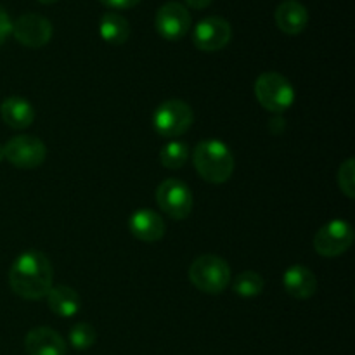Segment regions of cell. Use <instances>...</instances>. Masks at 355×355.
I'll use <instances>...</instances> for the list:
<instances>
[{"label":"cell","mask_w":355,"mask_h":355,"mask_svg":"<svg viewBox=\"0 0 355 355\" xmlns=\"http://www.w3.org/2000/svg\"><path fill=\"white\" fill-rule=\"evenodd\" d=\"M232 28L220 16H208L196 24L193 31L194 47L203 52H217L231 42Z\"/></svg>","instance_id":"10"},{"label":"cell","mask_w":355,"mask_h":355,"mask_svg":"<svg viewBox=\"0 0 355 355\" xmlns=\"http://www.w3.org/2000/svg\"><path fill=\"white\" fill-rule=\"evenodd\" d=\"M189 279L203 293L218 295L231 283V267L217 255H201L191 263Z\"/></svg>","instance_id":"3"},{"label":"cell","mask_w":355,"mask_h":355,"mask_svg":"<svg viewBox=\"0 0 355 355\" xmlns=\"http://www.w3.org/2000/svg\"><path fill=\"white\" fill-rule=\"evenodd\" d=\"M99 33L104 42L111 45H121L130 37V24L121 14L106 12L101 17Z\"/></svg>","instance_id":"18"},{"label":"cell","mask_w":355,"mask_h":355,"mask_svg":"<svg viewBox=\"0 0 355 355\" xmlns=\"http://www.w3.org/2000/svg\"><path fill=\"white\" fill-rule=\"evenodd\" d=\"M54 281V269L47 257L37 250L21 253L9 270L10 290L26 300H40L47 297Z\"/></svg>","instance_id":"1"},{"label":"cell","mask_w":355,"mask_h":355,"mask_svg":"<svg viewBox=\"0 0 355 355\" xmlns=\"http://www.w3.org/2000/svg\"><path fill=\"white\" fill-rule=\"evenodd\" d=\"M0 116L7 127L14 128V130H23L33 123L35 110L23 97L10 96L0 104Z\"/></svg>","instance_id":"16"},{"label":"cell","mask_w":355,"mask_h":355,"mask_svg":"<svg viewBox=\"0 0 355 355\" xmlns=\"http://www.w3.org/2000/svg\"><path fill=\"white\" fill-rule=\"evenodd\" d=\"M189 158V146L182 141H172L159 151V162L165 168H182Z\"/></svg>","instance_id":"19"},{"label":"cell","mask_w":355,"mask_h":355,"mask_svg":"<svg viewBox=\"0 0 355 355\" xmlns=\"http://www.w3.org/2000/svg\"><path fill=\"white\" fill-rule=\"evenodd\" d=\"M232 290L236 295L243 298H252L257 297L263 291V279L259 272L253 270H245L239 276L234 277L232 281Z\"/></svg>","instance_id":"20"},{"label":"cell","mask_w":355,"mask_h":355,"mask_svg":"<svg viewBox=\"0 0 355 355\" xmlns=\"http://www.w3.org/2000/svg\"><path fill=\"white\" fill-rule=\"evenodd\" d=\"M10 31H12V21H10L9 14L0 7V47L6 44V40L9 38Z\"/></svg>","instance_id":"23"},{"label":"cell","mask_w":355,"mask_h":355,"mask_svg":"<svg viewBox=\"0 0 355 355\" xmlns=\"http://www.w3.org/2000/svg\"><path fill=\"white\" fill-rule=\"evenodd\" d=\"M101 2L111 9H130V7L137 6L141 0H101Z\"/></svg>","instance_id":"24"},{"label":"cell","mask_w":355,"mask_h":355,"mask_svg":"<svg viewBox=\"0 0 355 355\" xmlns=\"http://www.w3.org/2000/svg\"><path fill=\"white\" fill-rule=\"evenodd\" d=\"M47 305L59 318H73L80 311V297L69 286H52L47 293Z\"/></svg>","instance_id":"17"},{"label":"cell","mask_w":355,"mask_h":355,"mask_svg":"<svg viewBox=\"0 0 355 355\" xmlns=\"http://www.w3.org/2000/svg\"><path fill=\"white\" fill-rule=\"evenodd\" d=\"M47 148L35 135H16L3 146V158L16 168H38L45 162Z\"/></svg>","instance_id":"7"},{"label":"cell","mask_w":355,"mask_h":355,"mask_svg":"<svg viewBox=\"0 0 355 355\" xmlns=\"http://www.w3.org/2000/svg\"><path fill=\"white\" fill-rule=\"evenodd\" d=\"M156 203L173 220H184L193 210V193L180 179H166L156 189Z\"/></svg>","instance_id":"6"},{"label":"cell","mask_w":355,"mask_h":355,"mask_svg":"<svg viewBox=\"0 0 355 355\" xmlns=\"http://www.w3.org/2000/svg\"><path fill=\"white\" fill-rule=\"evenodd\" d=\"M196 172L210 184H224L234 172V156L225 142L217 139L201 141L193 151Z\"/></svg>","instance_id":"2"},{"label":"cell","mask_w":355,"mask_h":355,"mask_svg":"<svg viewBox=\"0 0 355 355\" xmlns=\"http://www.w3.org/2000/svg\"><path fill=\"white\" fill-rule=\"evenodd\" d=\"M38 2H42V3H54V2H58V0H38Z\"/></svg>","instance_id":"27"},{"label":"cell","mask_w":355,"mask_h":355,"mask_svg":"<svg viewBox=\"0 0 355 355\" xmlns=\"http://www.w3.org/2000/svg\"><path fill=\"white\" fill-rule=\"evenodd\" d=\"M96 329L87 322H78L69 329V343L76 350H87L96 343Z\"/></svg>","instance_id":"21"},{"label":"cell","mask_w":355,"mask_h":355,"mask_svg":"<svg viewBox=\"0 0 355 355\" xmlns=\"http://www.w3.org/2000/svg\"><path fill=\"white\" fill-rule=\"evenodd\" d=\"M156 31L168 42H177L189 33L191 14L180 2H166L156 12Z\"/></svg>","instance_id":"11"},{"label":"cell","mask_w":355,"mask_h":355,"mask_svg":"<svg viewBox=\"0 0 355 355\" xmlns=\"http://www.w3.org/2000/svg\"><path fill=\"white\" fill-rule=\"evenodd\" d=\"M184 2L189 7H193V9H205V7L210 6L214 0H184Z\"/></svg>","instance_id":"25"},{"label":"cell","mask_w":355,"mask_h":355,"mask_svg":"<svg viewBox=\"0 0 355 355\" xmlns=\"http://www.w3.org/2000/svg\"><path fill=\"white\" fill-rule=\"evenodd\" d=\"M283 286L290 297L297 300H307L318 291V279L307 267L291 266L283 274Z\"/></svg>","instance_id":"15"},{"label":"cell","mask_w":355,"mask_h":355,"mask_svg":"<svg viewBox=\"0 0 355 355\" xmlns=\"http://www.w3.org/2000/svg\"><path fill=\"white\" fill-rule=\"evenodd\" d=\"M193 120L194 114L189 104L180 99H170L156 107L153 114V127L162 137L173 139L186 134L193 125Z\"/></svg>","instance_id":"5"},{"label":"cell","mask_w":355,"mask_h":355,"mask_svg":"<svg viewBox=\"0 0 355 355\" xmlns=\"http://www.w3.org/2000/svg\"><path fill=\"white\" fill-rule=\"evenodd\" d=\"M24 350L28 355H66L64 338L55 329L40 326L28 331L24 338Z\"/></svg>","instance_id":"12"},{"label":"cell","mask_w":355,"mask_h":355,"mask_svg":"<svg viewBox=\"0 0 355 355\" xmlns=\"http://www.w3.org/2000/svg\"><path fill=\"white\" fill-rule=\"evenodd\" d=\"M10 33L24 47L40 49L51 42L54 28L51 21L42 14L26 12L14 21Z\"/></svg>","instance_id":"9"},{"label":"cell","mask_w":355,"mask_h":355,"mask_svg":"<svg viewBox=\"0 0 355 355\" xmlns=\"http://www.w3.org/2000/svg\"><path fill=\"white\" fill-rule=\"evenodd\" d=\"M255 96L263 110L281 114L290 110L291 104H293L295 89L286 76L279 75V73L267 71L257 78Z\"/></svg>","instance_id":"4"},{"label":"cell","mask_w":355,"mask_h":355,"mask_svg":"<svg viewBox=\"0 0 355 355\" xmlns=\"http://www.w3.org/2000/svg\"><path fill=\"white\" fill-rule=\"evenodd\" d=\"M276 24L283 33L300 35L309 24V12L305 6L298 0H284L277 6Z\"/></svg>","instance_id":"14"},{"label":"cell","mask_w":355,"mask_h":355,"mask_svg":"<svg viewBox=\"0 0 355 355\" xmlns=\"http://www.w3.org/2000/svg\"><path fill=\"white\" fill-rule=\"evenodd\" d=\"M128 227H130V232L134 234V238L146 243L159 241L165 236L166 231L163 218L156 211L148 210V208H142V210L135 211L130 217Z\"/></svg>","instance_id":"13"},{"label":"cell","mask_w":355,"mask_h":355,"mask_svg":"<svg viewBox=\"0 0 355 355\" xmlns=\"http://www.w3.org/2000/svg\"><path fill=\"white\" fill-rule=\"evenodd\" d=\"M338 186L347 198H355V159L349 158L338 170Z\"/></svg>","instance_id":"22"},{"label":"cell","mask_w":355,"mask_h":355,"mask_svg":"<svg viewBox=\"0 0 355 355\" xmlns=\"http://www.w3.org/2000/svg\"><path fill=\"white\" fill-rule=\"evenodd\" d=\"M3 159H6L3 158V146H0V163H2Z\"/></svg>","instance_id":"26"},{"label":"cell","mask_w":355,"mask_h":355,"mask_svg":"<svg viewBox=\"0 0 355 355\" xmlns=\"http://www.w3.org/2000/svg\"><path fill=\"white\" fill-rule=\"evenodd\" d=\"M354 243V229L349 222L342 218L328 222L322 225L314 236V250L321 257L331 259L345 253Z\"/></svg>","instance_id":"8"}]
</instances>
